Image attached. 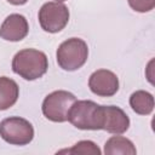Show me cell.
Segmentation results:
<instances>
[{"label": "cell", "mask_w": 155, "mask_h": 155, "mask_svg": "<svg viewBox=\"0 0 155 155\" xmlns=\"http://www.w3.org/2000/svg\"><path fill=\"white\" fill-rule=\"evenodd\" d=\"M48 68L47 57L35 48H25L17 52L12 59V70L24 80H36L46 74Z\"/></svg>", "instance_id": "1"}, {"label": "cell", "mask_w": 155, "mask_h": 155, "mask_svg": "<svg viewBox=\"0 0 155 155\" xmlns=\"http://www.w3.org/2000/svg\"><path fill=\"white\" fill-rule=\"evenodd\" d=\"M103 120V105L92 101H76L68 114V121L79 130H102Z\"/></svg>", "instance_id": "2"}, {"label": "cell", "mask_w": 155, "mask_h": 155, "mask_svg": "<svg viewBox=\"0 0 155 155\" xmlns=\"http://www.w3.org/2000/svg\"><path fill=\"white\" fill-rule=\"evenodd\" d=\"M57 63L67 71L80 69L87 61L88 47L87 44L79 38H70L63 41L57 48Z\"/></svg>", "instance_id": "3"}, {"label": "cell", "mask_w": 155, "mask_h": 155, "mask_svg": "<svg viewBox=\"0 0 155 155\" xmlns=\"http://www.w3.org/2000/svg\"><path fill=\"white\" fill-rule=\"evenodd\" d=\"M76 102V97L64 90L54 91L47 94L42 102V114L53 122L68 121V114L71 105Z\"/></svg>", "instance_id": "4"}, {"label": "cell", "mask_w": 155, "mask_h": 155, "mask_svg": "<svg viewBox=\"0 0 155 155\" xmlns=\"http://www.w3.org/2000/svg\"><path fill=\"white\" fill-rule=\"evenodd\" d=\"M1 138L12 145H27L34 138L33 125L19 116H11L0 122Z\"/></svg>", "instance_id": "5"}, {"label": "cell", "mask_w": 155, "mask_h": 155, "mask_svg": "<svg viewBox=\"0 0 155 155\" xmlns=\"http://www.w3.org/2000/svg\"><path fill=\"white\" fill-rule=\"evenodd\" d=\"M69 22L68 7L57 1H50L41 6L39 11V23L47 33H58Z\"/></svg>", "instance_id": "6"}, {"label": "cell", "mask_w": 155, "mask_h": 155, "mask_svg": "<svg viewBox=\"0 0 155 155\" xmlns=\"http://www.w3.org/2000/svg\"><path fill=\"white\" fill-rule=\"evenodd\" d=\"M88 87L99 97H111L119 91V79L113 71L99 69L91 74Z\"/></svg>", "instance_id": "7"}, {"label": "cell", "mask_w": 155, "mask_h": 155, "mask_svg": "<svg viewBox=\"0 0 155 155\" xmlns=\"http://www.w3.org/2000/svg\"><path fill=\"white\" fill-rule=\"evenodd\" d=\"M29 31V25L24 16L12 13L5 18L0 27V38L6 41H21Z\"/></svg>", "instance_id": "8"}, {"label": "cell", "mask_w": 155, "mask_h": 155, "mask_svg": "<svg viewBox=\"0 0 155 155\" xmlns=\"http://www.w3.org/2000/svg\"><path fill=\"white\" fill-rule=\"evenodd\" d=\"M103 110L104 120L102 130L113 134H121L128 130L130 119L121 108L115 105H103Z\"/></svg>", "instance_id": "9"}, {"label": "cell", "mask_w": 155, "mask_h": 155, "mask_svg": "<svg viewBox=\"0 0 155 155\" xmlns=\"http://www.w3.org/2000/svg\"><path fill=\"white\" fill-rule=\"evenodd\" d=\"M19 87L17 82L7 76H0V110L11 108L18 99Z\"/></svg>", "instance_id": "10"}, {"label": "cell", "mask_w": 155, "mask_h": 155, "mask_svg": "<svg viewBox=\"0 0 155 155\" xmlns=\"http://www.w3.org/2000/svg\"><path fill=\"white\" fill-rule=\"evenodd\" d=\"M104 153L108 155L124 154V155H136L137 150L133 143L122 136H113L110 137L104 145Z\"/></svg>", "instance_id": "11"}, {"label": "cell", "mask_w": 155, "mask_h": 155, "mask_svg": "<svg viewBox=\"0 0 155 155\" xmlns=\"http://www.w3.org/2000/svg\"><path fill=\"white\" fill-rule=\"evenodd\" d=\"M130 105L134 113L139 115H149L154 109V97L147 91H136L130 97Z\"/></svg>", "instance_id": "12"}, {"label": "cell", "mask_w": 155, "mask_h": 155, "mask_svg": "<svg viewBox=\"0 0 155 155\" xmlns=\"http://www.w3.org/2000/svg\"><path fill=\"white\" fill-rule=\"evenodd\" d=\"M59 154H92V155H99L101 149L91 140H80L76 144H74L70 149H63L58 151Z\"/></svg>", "instance_id": "13"}, {"label": "cell", "mask_w": 155, "mask_h": 155, "mask_svg": "<svg viewBox=\"0 0 155 155\" xmlns=\"http://www.w3.org/2000/svg\"><path fill=\"white\" fill-rule=\"evenodd\" d=\"M127 1L132 10L140 13L149 12L155 6V0H127Z\"/></svg>", "instance_id": "14"}, {"label": "cell", "mask_w": 155, "mask_h": 155, "mask_svg": "<svg viewBox=\"0 0 155 155\" xmlns=\"http://www.w3.org/2000/svg\"><path fill=\"white\" fill-rule=\"evenodd\" d=\"M10 4L12 5H16V6H19V5H24L28 0H7Z\"/></svg>", "instance_id": "15"}, {"label": "cell", "mask_w": 155, "mask_h": 155, "mask_svg": "<svg viewBox=\"0 0 155 155\" xmlns=\"http://www.w3.org/2000/svg\"><path fill=\"white\" fill-rule=\"evenodd\" d=\"M54 1H57V2H63V1H65V0H54Z\"/></svg>", "instance_id": "16"}]
</instances>
